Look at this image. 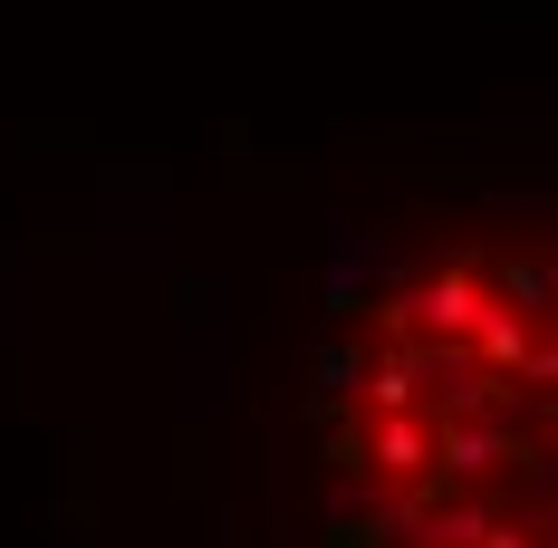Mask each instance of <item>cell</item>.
Masks as SVG:
<instances>
[{"label":"cell","mask_w":558,"mask_h":548,"mask_svg":"<svg viewBox=\"0 0 558 548\" xmlns=\"http://www.w3.org/2000/svg\"><path fill=\"white\" fill-rule=\"evenodd\" d=\"M347 472L386 548H558V270L404 299L356 376Z\"/></svg>","instance_id":"6da1fadb"}]
</instances>
